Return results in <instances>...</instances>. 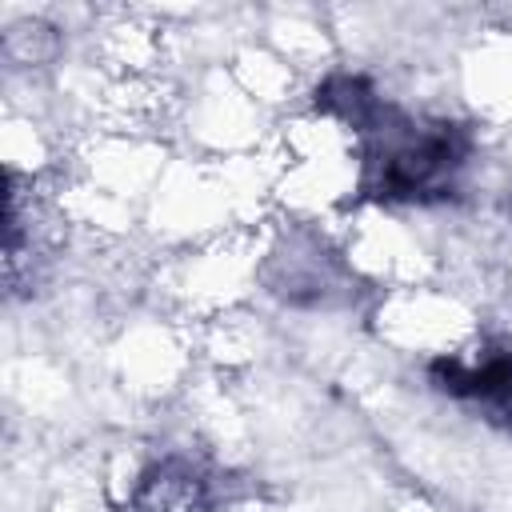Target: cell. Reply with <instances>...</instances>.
Masks as SVG:
<instances>
[{"label": "cell", "mask_w": 512, "mask_h": 512, "mask_svg": "<svg viewBox=\"0 0 512 512\" xmlns=\"http://www.w3.org/2000/svg\"><path fill=\"white\" fill-rule=\"evenodd\" d=\"M440 384L484 404L492 416L512 420V348H496L476 360H452L440 368Z\"/></svg>", "instance_id": "1"}, {"label": "cell", "mask_w": 512, "mask_h": 512, "mask_svg": "<svg viewBox=\"0 0 512 512\" xmlns=\"http://www.w3.org/2000/svg\"><path fill=\"white\" fill-rule=\"evenodd\" d=\"M136 512H212L208 480L192 464H184V460L160 464L140 484Z\"/></svg>", "instance_id": "2"}]
</instances>
